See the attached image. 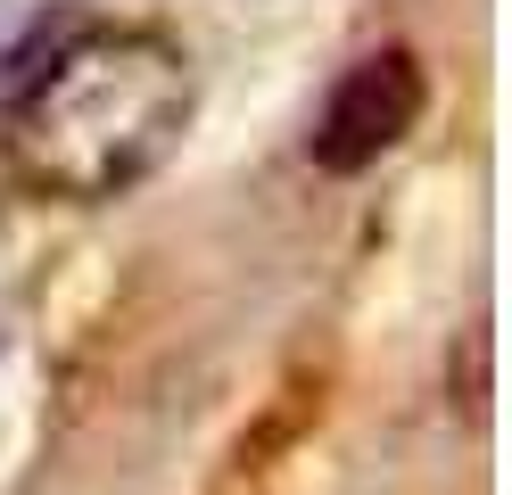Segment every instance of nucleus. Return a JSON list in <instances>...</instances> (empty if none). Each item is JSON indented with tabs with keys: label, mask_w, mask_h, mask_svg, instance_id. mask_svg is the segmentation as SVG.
Listing matches in <instances>:
<instances>
[{
	"label": "nucleus",
	"mask_w": 512,
	"mask_h": 495,
	"mask_svg": "<svg viewBox=\"0 0 512 495\" xmlns=\"http://www.w3.org/2000/svg\"><path fill=\"white\" fill-rule=\"evenodd\" d=\"M199 83L190 50L157 25H91L25 75L0 157L9 174L67 207H108L174 157Z\"/></svg>",
	"instance_id": "1"
},
{
	"label": "nucleus",
	"mask_w": 512,
	"mask_h": 495,
	"mask_svg": "<svg viewBox=\"0 0 512 495\" xmlns=\"http://www.w3.org/2000/svg\"><path fill=\"white\" fill-rule=\"evenodd\" d=\"M422 108H430L422 58L397 50V42L389 50H364L331 83L323 116H314V132H306V157L323 165V174H364V165H380L413 124H422Z\"/></svg>",
	"instance_id": "2"
}]
</instances>
